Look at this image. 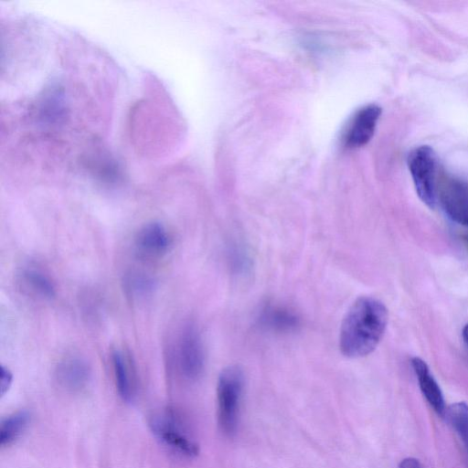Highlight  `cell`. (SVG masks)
<instances>
[{"label": "cell", "mask_w": 468, "mask_h": 468, "mask_svg": "<svg viewBox=\"0 0 468 468\" xmlns=\"http://www.w3.org/2000/svg\"><path fill=\"white\" fill-rule=\"evenodd\" d=\"M90 370L88 364L79 357H69L56 369V379L67 390L76 391L86 386Z\"/></svg>", "instance_id": "obj_9"}, {"label": "cell", "mask_w": 468, "mask_h": 468, "mask_svg": "<svg viewBox=\"0 0 468 468\" xmlns=\"http://www.w3.org/2000/svg\"><path fill=\"white\" fill-rule=\"evenodd\" d=\"M261 322L264 325L277 330H289L298 324L296 316L280 307H269L261 314Z\"/></svg>", "instance_id": "obj_14"}, {"label": "cell", "mask_w": 468, "mask_h": 468, "mask_svg": "<svg viewBox=\"0 0 468 468\" xmlns=\"http://www.w3.org/2000/svg\"><path fill=\"white\" fill-rule=\"evenodd\" d=\"M243 388L244 374L240 367L232 365L221 371L217 386L218 422L228 437L237 431Z\"/></svg>", "instance_id": "obj_2"}, {"label": "cell", "mask_w": 468, "mask_h": 468, "mask_svg": "<svg viewBox=\"0 0 468 468\" xmlns=\"http://www.w3.org/2000/svg\"><path fill=\"white\" fill-rule=\"evenodd\" d=\"M441 206L454 222L468 227V185L451 176H443L438 190Z\"/></svg>", "instance_id": "obj_4"}, {"label": "cell", "mask_w": 468, "mask_h": 468, "mask_svg": "<svg viewBox=\"0 0 468 468\" xmlns=\"http://www.w3.org/2000/svg\"><path fill=\"white\" fill-rule=\"evenodd\" d=\"M411 366L418 378L420 391L433 410L440 416L445 414V402L441 388L425 361L420 357L411 359Z\"/></svg>", "instance_id": "obj_8"}, {"label": "cell", "mask_w": 468, "mask_h": 468, "mask_svg": "<svg viewBox=\"0 0 468 468\" xmlns=\"http://www.w3.org/2000/svg\"><path fill=\"white\" fill-rule=\"evenodd\" d=\"M399 468H422V467H421V464L419 462V460L412 458V457H408V458L403 459L400 462Z\"/></svg>", "instance_id": "obj_19"}, {"label": "cell", "mask_w": 468, "mask_h": 468, "mask_svg": "<svg viewBox=\"0 0 468 468\" xmlns=\"http://www.w3.org/2000/svg\"><path fill=\"white\" fill-rule=\"evenodd\" d=\"M139 250L150 255L159 256L165 253L170 245V238L165 228L159 222L144 225L136 236Z\"/></svg>", "instance_id": "obj_10"}, {"label": "cell", "mask_w": 468, "mask_h": 468, "mask_svg": "<svg viewBox=\"0 0 468 468\" xmlns=\"http://www.w3.org/2000/svg\"><path fill=\"white\" fill-rule=\"evenodd\" d=\"M381 108L369 104L360 109L350 122L345 133L344 142L350 148L367 144L374 135Z\"/></svg>", "instance_id": "obj_7"}, {"label": "cell", "mask_w": 468, "mask_h": 468, "mask_svg": "<svg viewBox=\"0 0 468 468\" xmlns=\"http://www.w3.org/2000/svg\"><path fill=\"white\" fill-rule=\"evenodd\" d=\"M13 381V375L11 371L5 367H1V379H0V393L1 397H3L9 389Z\"/></svg>", "instance_id": "obj_18"}, {"label": "cell", "mask_w": 468, "mask_h": 468, "mask_svg": "<svg viewBox=\"0 0 468 468\" xmlns=\"http://www.w3.org/2000/svg\"><path fill=\"white\" fill-rule=\"evenodd\" d=\"M29 421V414L25 410L15 412L5 419L0 424V443L2 446L8 445L16 441Z\"/></svg>", "instance_id": "obj_12"}, {"label": "cell", "mask_w": 468, "mask_h": 468, "mask_svg": "<svg viewBox=\"0 0 468 468\" xmlns=\"http://www.w3.org/2000/svg\"><path fill=\"white\" fill-rule=\"evenodd\" d=\"M385 304L371 296L357 298L346 311L339 331V349L349 358L369 355L380 342L388 324Z\"/></svg>", "instance_id": "obj_1"}, {"label": "cell", "mask_w": 468, "mask_h": 468, "mask_svg": "<svg viewBox=\"0 0 468 468\" xmlns=\"http://www.w3.org/2000/svg\"><path fill=\"white\" fill-rule=\"evenodd\" d=\"M463 341L466 343V345L468 346V324H466L464 325V327L463 328Z\"/></svg>", "instance_id": "obj_20"}, {"label": "cell", "mask_w": 468, "mask_h": 468, "mask_svg": "<svg viewBox=\"0 0 468 468\" xmlns=\"http://www.w3.org/2000/svg\"><path fill=\"white\" fill-rule=\"evenodd\" d=\"M444 416L468 450V404L453 403L446 409Z\"/></svg>", "instance_id": "obj_13"}, {"label": "cell", "mask_w": 468, "mask_h": 468, "mask_svg": "<svg viewBox=\"0 0 468 468\" xmlns=\"http://www.w3.org/2000/svg\"><path fill=\"white\" fill-rule=\"evenodd\" d=\"M180 423L171 413L153 418L150 422L152 431L166 445L186 456L198 454L197 443L180 427Z\"/></svg>", "instance_id": "obj_5"}, {"label": "cell", "mask_w": 468, "mask_h": 468, "mask_svg": "<svg viewBox=\"0 0 468 468\" xmlns=\"http://www.w3.org/2000/svg\"><path fill=\"white\" fill-rule=\"evenodd\" d=\"M245 252L244 249L237 244L231 250L230 261L238 272H244L248 268L249 258Z\"/></svg>", "instance_id": "obj_17"}, {"label": "cell", "mask_w": 468, "mask_h": 468, "mask_svg": "<svg viewBox=\"0 0 468 468\" xmlns=\"http://www.w3.org/2000/svg\"><path fill=\"white\" fill-rule=\"evenodd\" d=\"M205 356L197 331L187 327L182 334L178 349V366L181 374L189 380L200 377L204 369Z\"/></svg>", "instance_id": "obj_6"}, {"label": "cell", "mask_w": 468, "mask_h": 468, "mask_svg": "<svg viewBox=\"0 0 468 468\" xmlns=\"http://www.w3.org/2000/svg\"><path fill=\"white\" fill-rule=\"evenodd\" d=\"M22 279L35 293L48 299L55 296L53 283L41 271L35 269H26L22 272Z\"/></svg>", "instance_id": "obj_15"}, {"label": "cell", "mask_w": 468, "mask_h": 468, "mask_svg": "<svg viewBox=\"0 0 468 468\" xmlns=\"http://www.w3.org/2000/svg\"><path fill=\"white\" fill-rule=\"evenodd\" d=\"M112 358L118 393L123 400L130 402L135 396L136 388L133 368L130 360L119 350L112 353Z\"/></svg>", "instance_id": "obj_11"}, {"label": "cell", "mask_w": 468, "mask_h": 468, "mask_svg": "<svg viewBox=\"0 0 468 468\" xmlns=\"http://www.w3.org/2000/svg\"><path fill=\"white\" fill-rule=\"evenodd\" d=\"M126 289L133 296L147 293L153 288V281L141 274H133L125 282Z\"/></svg>", "instance_id": "obj_16"}, {"label": "cell", "mask_w": 468, "mask_h": 468, "mask_svg": "<svg viewBox=\"0 0 468 468\" xmlns=\"http://www.w3.org/2000/svg\"><path fill=\"white\" fill-rule=\"evenodd\" d=\"M408 166L419 197L429 207L436 202L437 157L431 147L420 145L408 156Z\"/></svg>", "instance_id": "obj_3"}]
</instances>
